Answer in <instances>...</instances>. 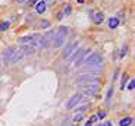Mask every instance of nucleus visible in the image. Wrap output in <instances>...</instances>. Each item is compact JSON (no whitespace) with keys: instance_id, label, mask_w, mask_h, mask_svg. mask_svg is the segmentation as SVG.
Returning <instances> with one entry per match:
<instances>
[{"instance_id":"obj_6","label":"nucleus","mask_w":135,"mask_h":126,"mask_svg":"<svg viewBox=\"0 0 135 126\" xmlns=\"http://www.w3.org/2000/svg\"><path fill=\"white\" fill-rule=\"evenodd\" d=\"M35 40H37V35L31 34V35H25V37H19L18 38V43L22 46H28V44H32Z\"/></svg>"},{"instance_id":"obj_18","label":"nucleus","mask_w":135,"mask_h":126,"mask_svg":"<svg viewBox=\"0 0 135 126\" xmlns=\"http://www.w3.org/2000/svg\"><path fill=\"white\" fill-rule=\"evenodd\" d=\"M71 13H72V6L71 4H66L63 9V15H71Z\"/></svg>"},{"instance_id":"obj_5","label":"nucleus","mask_w":135,"mask_h":126,"mask_svg":"<svg viewBox=\"0 0 135 126\" xmlns=\"http://www.w3.org/2000/svg\"><path fill=\"white\" fill-rule=\"evenodd\" d=\"M13 53H15V48L13 47H7V48H4V51H3V54L0 56V57L4 60V63H12V57H13Z\"/></svg>"},{"instance_id":"obj_4","label":"nucleus","mask_w":135,"mask_h":126,"mask_svg":"<svg viewBox=\"0 0 135 126\" xmlns=\"http://www.w3.org/2000/svg\"><path fill=\"white\" fill-rule=\"evenodd\" d=\"M81 100H82V94L81 92H78V94H75V95H72L71 98L68 100V103H66V109L68 110H72V109H75V107L81 103Z\"/></svg>"},{"instance_id":"obj_10","label":"nucleus","mask_w":135,"mask_h":126,"mask_svg":"<svg viewBox=\"0 0 135 126\" xmlns=\"http://www.w3.org/2000/svg\"><path fill=\"white\" fill-rule=\"evenodd\" d=\"M22 51H24V56H31L35 53V46L34 44H28V46H22Z\"/></svg>"},{"instance_id":"obj_29","label":"nucleus","mask_w":135,"mask_h":126,"mask_svg":"<svg viewBox=\"0 0 135 126\" xmlns=\"http://www.w3.org/2000/svg\"><path fill=\"white\" fill-rule=\"evenodd\" d=\"M76 2H78V3H84L85 0H76Z\"/></svg>"},{"instance_id":"obj_30","label":"nucleus","mask_w":135,"mask_h":126,"mask_svg":"<svg viewBox=\"0 0 135 126\" xmlns=\"http://www.w3.org/2000/svg\"><path fill=\"white\" fill-rule=\"evenodd\" d=\"M46 3H54V0H49V2H46Z\"/></svg>"},{"instance_id":"obj_14","label":"nucleus","mask_w":135,"mask_h":126,"mask_svg":"<svg viewBox=\"0 0 135 126\" xmlns=\"http://www.w3.org/2000/svg\"><path fill=\"white\" fill-rule=\"evenodd\" d=\"M103 19H104L103 12H95V13H94V22H95V24H101Z\"/></svg>"},{"instance_id":"obj_17","label":"nucleus","mask_w":135,"mask_h":126,"mask_svg":"<svg viewBox=\"0 0 135 126\" xmlns=\"http://www.w3.org/2000/svg\"><path fill=\"white\" fill-rule=\"evenodd\" d=\"M9 25H10L9 21H3V22L0 24V31H6L7 28H9Z\"/></svg>"},{"instance_id":"obj_22","label":"nucleus","mask_w":135,"mask_h":126,"mask_svg":"<svg viewBox=\"0 0 135 126\" xmlns=\"http://www.w3.org/2000/svg\"><path fill=\"white\" fill-rule=\"evenodd\" d=\"M97 117H98V119H104V117H106V112H100L97 114Z\"/></svg>"},{"instance_id":"obj_1","label":"nucleus","mask_w":135,"mask_h":126,"mask_svg":"<svg viewBox=\"0 0 135 126\" xmlns=\"http://www.w3.org/2000/svg\"><path fill=\"white\" fill-rule=\"evenodd\" d=\"M68 34H69V28L65 27V25H60V27L57 28V31L54 32V35H53L51 47H54V48H60L62 46L65 44V40H66Z\"/></svg>"},{"instance_id":"obj_26","label":"nucleus","mask_w":135,"mask_h":126,"mask_svg":"<svg viewBox=\"0 0 135 126\" xmlns=\"http://www.w3.org/2000/svg\"><path fill=\"white\" fill-rule=\"evenodd\" d=\"M63 126H72V125H71V122L68 120V122H65V125H63Z\"/></svg>"},{"instance_id":"obj_8","label":"nucleus","mask_w":135,"mask_h":126,"mask_svg":"<svg viewBox=\"0 0 135 126\" xmlns=\"http://www.w3.org/2000/svg\"><path fill=\"white\" fill-rule=\"evenodd\" d=\"M98 89H100V87H98L95 82H91L90 85H87L84 88V92L87 94V95H94L95 92H98Z\"/></svg>"},{"instance_id":"obj_25","label":"nucleus","mask_w":135,"mask_h":126,"mask_svg":"<svg viewBox=\"0 0 135 126\" xmlns=\"http://www.w3.org/2000/svg\"><path fill=\"white\" fill-rule=\"evenodd\" d=\"M85 126H93V122H91V120H88V122L85 123Z\"/></svg>"},{"instance_id":"obj_15","label":"nucleus","mask_w":135,"mask_h":126,"mask_svg":"<svg viewBox=\"0 0 135 126\" xmlns=\"http://www.w3.org/2000/svg\"><path fill=\"white\" fill-rule=\"evenodd\" d=\"M118 25H119V19H118V18H110V19H109V27H110L112 29L116 28Z\"/></svg>"},{"instance_id":"obj_23","label":"nucleus","mask_w":135,"mask_h":126,"mask_svg":"<svg viewBox=\"0 0 135 126\" xmlns=\"http://www.w3.org/2000/svg\"><path fill=\"white\" fill-rule=\"evenodd\" d=\"M112 92H113V88H110V89H109V92H107V100L112 97Z\"/></svg>"},{"instance_id":"obj_7","label":"nucleus","mask_w":135,"mask_h":126,"mask_svg":"<svg viewBox=\"0 0 135 126\" xmlns=\"http://www.w3.org/2000/svg\"><path fill=\"white\" fill-rule=\"evenodd\" d=\"M75 48H78V41H74V43H71V44H68V47L65 48L63 53H62L63 59H68V57H69V56L72 54V51H74Z\"/></svg>"},{"instance_id":"obj_31","label":"nucleus","mask_w":135,"mask_h":126,"mask_svg":"<svg viewBox=\"0 0 135 126\" xmlns=\"http://www.w3.org/2000/svg\"><path fill=\"white\" fill-rule=\"evenodd\" d=\"M0 66H2V57H0Z\"/></svg>"},{"instance_id":"obj_24","label":"nucleus","mask_w":135,"mask_h":126,"mask_svg":"<svg viewBox=\"0 0 135 126\" xmlns=\"http://www.w3.org/2000/svg\"><path fill=\"white\" fill-rule=\"evenodd\" d=\"M16 3H19V4H24V3H27V0H16Z\"/></svg>"},{"instance_id":"obj_20","label":"nucleus","mask_w":135,"mask_h":126,"mask_svg":"<svg viewBox=\"0 0 135 126\" xmlns=\"http://www.w3.org/2000/svg\"><path fill=\"white\" fill-rule=\"evenodd\" d=\"M134 87H135V81L132 79V81L129 82V85H128V89H129V91H132V89H134Z\"/></svg>"},{"instance_id":"obj_16","label":"nucleus","mask_w":135,"mask_h":126,"mask_svg":"<svg viewBox=\"0 0 135 126\" xmlns=\"http://www.w3.org/2000/svg\"><path fill=\"white\" fill-rule=\"evenodd\" d=\"M131 123H132V117L128 116V117H125V119H122L120 122H119V125L120 126H129Z\"/></svg>"},{"instance_id":"obj_2","label":"nucleus","mask_w":135,"mask_h":126,"mask_svg":"<svg viewBox=\"0 0 135 126\" xmlns=\"http://www.w3.org/2000/svg\"><path fill=\"white\" fill-rule=\"evenodd\" d=\"M53 35H54L53 31H49V32L44 34V37H37V40L34 41L32 44L38 48H49L51 46V41H53Z\"/></svg>"},{"instance_id":"obj_11","label":"nucleus","mask_w":135,"mask_h":126,"mask_svg":"<svg viewBox=\"0 0 135 126\" xmlns=\"http://www.w3.org/2000/svg\"><path fill=\"white\" fill-rule=\"evenodd\" d=\"M46 7H47V3H46L44 0H40V2L35 4V12L41 15V13H44V12H46Z\"/></svg>"},{"instance_id":"obj_13","label":"nucleus","mask_w":135,"mask_h":126,"mask_svg":"<svg viewBox=\"0 0 135 126\" xmlns=\"http://www.w3.org/2000/svg\"><path fill=\"white\" fill-rule=\"evenodd\" d=\"M82 51H84L82 48H75V53H72V54L66 59V60H68V62H74V60H76V59L79 57V56H81Z\"/></svg>"},{"instance_id":"obj_19","label":"nucleus","mask_w":135,"mask_h":126,"mask_svg":"<svg viewBox=\"0 0 135 126\" xmlns=\"http://www.w3.org/2000/svg\"><path fill=\"white\" fill-rule=\"evenodd\" d=\"M40 22H41V24H40V28H49V27H50V22H49V21H46V19H44V21H40Z\"/></svg>"},{"instance_id":"obj_12","label":"nucleus","mask_w":135,"mask_h":126,"mask_svg":"<svg viewBox=\"0 0 135 126\" xmlns=\"http://www.w3.org/2000/svg\"><path fill=\"white\" fill-rule=\"evenodd\" d=\"M82 119H84V114H82V113H76V114H74V116H72V119L69 120V122H71L72 126H78V123L81 122Z\"/></svg>"},{"instance_id":"obj_3","label":"nucleus","mask_w":135,"mask_h":126,"mask_svg":"<svg viewBox=\"0 0 135 126\" xmlns=\"http://www.w3.org/2000/svg\"><path fill=\"white\" fill-rule=\"evenodd\" d=\"M101 62H103L101 54H98V53H91L88 57H85V60L82 62V63H85V65H88V66H95V65H100Z\"/></svg>"},{"instance_id":"obj_21","label":"nucleus","mask_w":135,"mask_h":126,"mask_svg":"<svg viewBox=\"0 0 135 126\" xmlns=\"http://www.w3.org/2000/svg\"><path fill=\"white\" fill-rule=\"evenodd\" d=\"M126 51H128V47H126V46H123V48H122V51H120V57H123V56H125Z\"/></svg>"},{"instance_id":"obj_27","label":"nucleus","mask_w":135,"mask_h":126,"mask_svg":"<svg viewBox=\"0 0 135 126\" xmlns=\"http://www.w3.org/2000/svg\"><path fill=\"white\" fill-rule=\"evenodd\" d=\"M97 126H110V123H101V125H97Z\"/></svg>"},{"instance_id":"obj_9","label":"nucleus","mask_w":135,"mask_h":126,"mask_svg":"<svg viewBox=\"0 0 135 126\" xmlns=\"http://www.w3.org/2000/svg\"><path fill=\"white\" fill-rule=\"evenodd\" d=\"M25 56H24V51L22 48H15V53H13V57H12V63H16V62L22 60Z\"/></svg>"},{"instance_id":"obj_28","label":"nucleus","mask_w":135,"mask_h":126,"mask_svg":"<svg viewBox=\"0 0 135 126\" xmlns=\"http://www.w3.org/2000/svg\"><path fill=\"white\" fill-rule=\"evenodd\" d=\"M90 120H91V122H93V123H94V122H95V120H97V117H95V116H93V117H91V119H90Z\"/></svg>"}]
</instances>
